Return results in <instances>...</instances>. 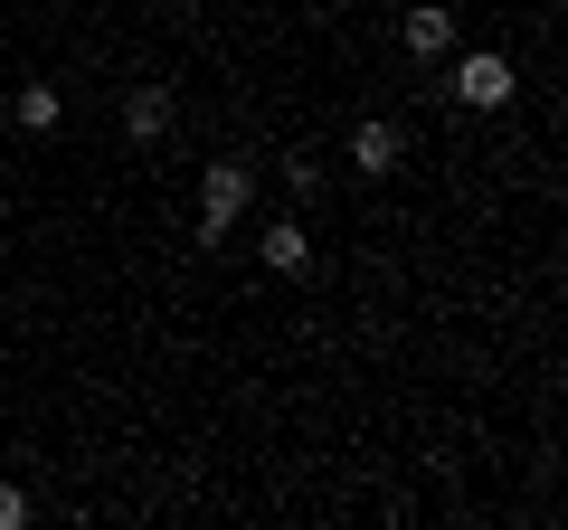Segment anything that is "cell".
I'll use <instances>...</instances> for the list:
<instances>
[{
  "mask_svg": "<svg viewBox=\"0 0 568 530\" xmlns=\"http://www.w3.org/2000/svg\"><path fill=\"white\" fill-rule=\"evenodd\" d=\"M284 190H294V200H313V190H323V162H304V152H284Z\"/></svg>",
  "mask_w": 568,
  "mask_h": 530,
  "instance_id": "ba28073f",
  "label": "cell"
},
{
  "mask_svg": "<svg viewBox=\"0 0 568 530\" xmlns=\"http://www.w3.org/2000/svg\"><path fill=\"white\" fill-rule=\"evenodd\" d=\"M246 208H256V162H246V152H219V162L200 171V237L219 246Z\"/></svg>",
  "mask_w": 568,
  "mask_h": 530,
  "instance_id": "6da1fadb",
  "label": "cell"
},
{
  "mask_svg": "<svg viewBox=\"0 0 568 530\" xmlns=\"http://www.w3.org/2000/svg\"><path fill=\"white\" fill-rule=\"evenodd\" d=\"M351 162H361V181H388V171H398V123L361 114V123H351Z\"/></svg>",
  "mask_w": 568,
  "mask_h": 530,
  "instance_id": "5b68a950",
  "label": "cell"
},
{
  "mask_svg": "<svg viewBox=\"0 0 568 530\" xmlns=\"http://www.w3.org/2000/svg\"><path fill=\"white\" fill-rule=\"evenodd\" d=\"M171 123H181V95H171V85H152V77H142V85H123V133H133L142 152H152V143H171Z\"/></svg>",
  "mask_w": 568,
  "mask_h": 530,
  "instance_id": "3957f363",
  "label": "cell"
},
{
  "mask_svg": "<svg viewBox=\"0 0 568 530\" xmlns=\"http://www.w3.org/2000/svg\"><path fill=\"white\" fill-rule=\"evenodd\" d=\"M511 95H521V77H511L503 48H474V58H455V104H465V114H511Z\"/></svg>",
  "mask_w": 568,
  "mask_h": 530,
  "instance_id": "7a4b0ae2",
  "label": "cell"
},
{
  "mask_svg": "<svg viewBox=\"0 0 568 530\" xmlns=\"http://www.w3.org/2000/svg\"><path fill=\"white\" fill-rule=\"evenodd\" d=\"M256 265H265V275H304V265H313V227L304 218H265L256 227Z\"/></svg>",
  "mask_w": 568,
  "mask_h": 530,
  "instance_id": "277c9868",
  "label": "cell"
},
{
  "mask_svg": "<svg viewBox=\"0 0 568 530\" xmlns=\"http://www.w3.org/2000/svg\"><path fill=\"white\" fill-rule=\"evenodd\" d=\"M10 114H20V133H58L67 95H58V85H20V104H10Z\"/></svg>",
  "mask_w": 568,
  "mask_h": 530,
  "instance_id": "52a82bcc",
  "label": "cell"
},
{
  "mask_svg": "<svg viewBox=\"0 0 568 530\" xmlns=\"http://www.w3.org/2000/svg\"><path fill=\"white\" fill-rule=\"evenodd\" d=\"M20 521H29V492H20V483H0V530H20Z\"/></svg>",
  "mask_w": 568,
  "mask_h": 530,
  "instance_id": "9c48e42d",
  "label": "cell"
},
{
  "mask_svg": "<svg viewBox=\"0 0 568 530\" xmlns=\"http://www.w3.org/2000/svg\"><path fill=\"white\" fill-rule=\"evenodd\" d=\"M398 39H407V58H426V67H436V58L455 48V10H436V0H417V10L398 20Z\"/></svg>",
  "mask_w": 568,
  "mask_h": 530,
  "instance_id": "8992f818",
  "label": "cell"
}]
</instances>
